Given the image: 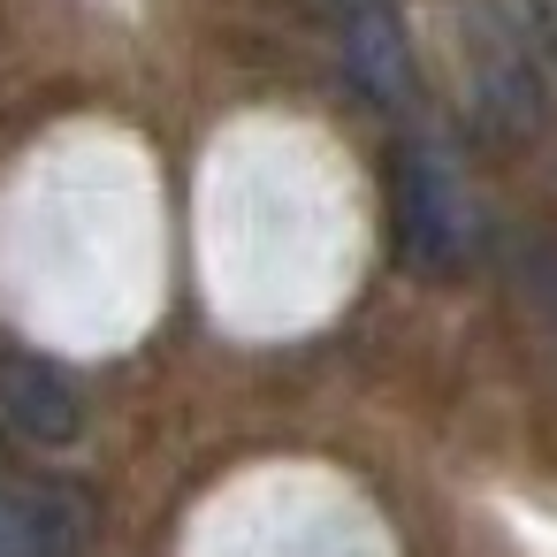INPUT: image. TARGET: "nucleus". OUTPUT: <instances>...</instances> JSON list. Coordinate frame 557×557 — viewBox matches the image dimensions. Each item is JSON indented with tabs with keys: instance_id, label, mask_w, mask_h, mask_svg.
<instances>
[{
	"instance_id": "nucleus-3",
	"label": "nucleus",
	"mask_w": 557,
	"mask_h": 557,
	"mask_svg": "<svg viewBox=\"0 0 557 557\" xmlns=\"http://www.w3.org/2000/svg\"><path fill=\"white\" fill-rule=\"evenodd\" d=\"M0 397H9V420L24 428V435H39V443H70L77 435V420H85V405H77V382L54 367V359H9V382H0Z\"/></svg>"
},
{
	"instance_id": "nucleus-6",
	"label": "nucleus",
	"mask_w": 557,
	"mask_h": 557,
	"mask_svg": "<svg viewBox=\"0 0 557 557\" xmlns=\"http://www.w3.org/2000/svg\"><path fill=\"white\" fill-rule=\"evenodd\" d=\"M542 32H549V54H557V0H542Z\"/></svg>"
},
{
	"instance_id": "nucleus-1",
	"label": "nucleus",
	"mask_w": 557,
	"mask_h": 557,
	"mask_svg": "<svg viewBox=\"0 0 557 557\" xmlns=\"http://www.w3.org/2000/svg\"><path fill=\"white\" fill-rule=\"evenodd\" d=\"M389 214H397V260L412 275H458L481 245V214L450 169L443 146L405 138L389 153Z\"/></svg>"
},
{
	"instance_id": "nucleus-2",
	"label": "nucleus",
	"mask_w": 557,
	"mask_h": 557,
	"mask_svg": "<svg viewBox=\"0 0 557 557\" xmlns=\"http://www.w3.org/2000/svg\"><path fill=\"white\" fill-rule=\"evenodd\" d=\"M336 39H344V77L382 115L420 108V62H412V39H405L389 0H336Z\"/></svg>"
},
{
	"instance_id": "nucleus-5",
	"label": "nucleus",
	"mask_w": 557,
	"mask_h": 557,
	"mask_svg": "<svg viewBox=\"0 0 557 557\" xmlns=\"http://www.w3.org/2000/svg\"><path fill=\"white\" fill-rule=\"evenodd\" d=\"M0 557H54L39 511H24L16 496H0Z\"/></svg>"
},
{
	"instance_id": "nucleus-4",
	"label": "nucleus",
	"mask_w": 557,
	"mask_h": 557,
	"mask_svg": "<svg viewBox=\"0 0 557 557\" xmlns=\"http://www.w3.org/2000/svg\"><path fill=\"white\" fill-rule=\"evenodd\" d=\"M473 108H481V123H488V131H527V123L542 115L534 62L519 54V39L504 32V16H496L488 54H473Z\"/></svg>"
}]
</instances>
